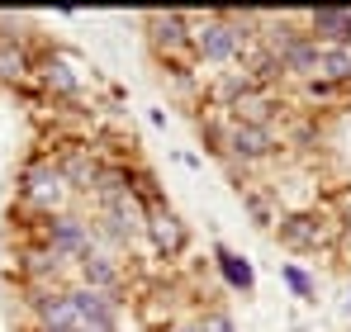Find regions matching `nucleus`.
<instances>
[{
  "label": "nucleus",
  "mask_w": 351,
  "mask_h": 332,
  "mask_svg": "<svg viewBox=\"0 0 351 332\" xmlns=\"http://www.w3.org/2000/svg\"><path fill=\"white\" fill-rule=\"evenodd\" d=\"M143 223H147V209L138 204V195H110V200H95V247L105 252H133V242L143 237Z\"/></svg>",
  "instance_id": "1"
},
{
  "label": "nucleus",
  "mask_w": 351,
  "mask_h": 332,
  "mask_svg": "<svg viewBox=\"0 0 351 332\" xmlns=\"http://www.w3.org/2000/svg\"><path fill=\"white\" fill-rule=\"evenodd\" d=\"M66 180H62V171L53 157H38V162L24 166V176H19V200L29 204V209H38V214H62V204H66Z\"/></svg>",
  "instance_id": "2"
},
{
  "label": "nucleus",
  "mask_w": 351,
  "mask_h": 332,
  "mask_svg": "<svg viewBox=\"0 0 351 332\" xmlns=\"http://www.w3.org/2000/svg\"><path fill=\"white\" fill-rule=\"evenodd\" d=\"M43 247L58 257V261H81L86 252H95V228L86 219H76V214H53V219H43Z\"/></svg>",
  "instance_id": "3"
},
{
  "label": "nucleus",
  "mask_w": 351,
  "mask_h": 332,
  "mask_svg": "<svg viewBox=\"0 0 351 332\" xmlns=\"http://www.w3.org/2000/svg\"><path fill=\"white\" fill-rule=\"evenodd\" d=\"M143 237L152 242V252L157 257H180L185 252V242H190V233H185V223L176 214L171 204H157V209H147V223H143Z\"/></svg>",
  "instance_id": "4"
},
{
  "label": "nucleus",
  "mask_w": 351,
  "mask_h": 332,
  "mask_svg": "<svg viewBox=\"0 0 351 332\" xmlns=\"http://www.w3.org/2000/svg\"><path fill=\"white\" fill-rule=\"evenodd\" d=\"M219 143H223V152L237 157V162H261V157H271V152L280 147L271 128H261V123H237V119L223 128Z\"/></svg>",
  "instance_id": "5"
},
{
  "label": "nucleus",
  "mask_w": 351,
  "mask_h": 332,
  "mask_svg": "<svg viewBox=\"0 0 351 332\" xmlns=\"http://www.w3.org/2000/svg\"><path fill=\"white\" fill-rule=\"evenodd\" d=\"M76 271H81V285L86 289H100V294H114L123 289V266H119L114 252H105V247H95V252H86L81 261H76Z\"/></svg>",
  "instance_id": "6"
},
{
  "label": "nucleus",
  "mask_w": 351,
  "mask_h": 332,
  "mask_svg": "<svg viewBox=\"0 0 351 332\" xmlns=\"http://www.w3.org/2000/svg\"><path fill=\"white\" fill-rule=\"evenodd\" d=\"M58 171H62V180H66V190H95V180H100V162L86 152V147H62L58 157Z\"/></svg>",
  "instance_id": "7"
},
{
  "label": "nucleus",
  "mask_w": 351,
  "mask_h": 332,
  "mask_svg": "<svg viewBox=\"0 0 351 332\" xmlns=\"http://www.w3.org/2000/svg\"><path fill=\"white\" fill-rule=\"evenodd\" d=\"M308 38L318 48H351V14L347 10H313L308 14Z\"/></svg>",
  "instance_id": "8"
},
{
  "label": "nucleus",
  "mask_w": 351,
  "mask_h": 332,
  "mask_svg": "<svg viewBox=\"0 0 351 332\" xmlns=\"http://www.w3.org/2000/svg\"><path fill=\"white\" fill-rule=\"evenodd\" d=\"M147 29H152V48H162V53H195L185 14H152Z\"/></svg>",
  "instance_id": "9"
},
{
  "label": "nucleus",
  "mask_w": 351,
  "mask_h": 332,
  "mask_svg": "<svg viewBox=\"0 0 351 332\" xmlns=\"http://www.w3.org/2000/svg\"><path fill=\"white\" fill-rule=\"evenodd\" d=\"M323 237H328V228H323V219H313V214L280 219V242L290 252H313V247H323Z\"/></svg>",
  "instance_id": "10"
},
{
  "label": "nucleus",
  "mask_w": 351,
  "mask_h": 332,
  "mask_svg": "<svg viewBox=\"0 0 351 332\" xmlns=\"http://www.w3.org/2000/svg\"><path fill=\"white\" fill-rule=\"evenodd\" d=\"M214 257H219V276L228 280L233 289H242V294H252V289H256V271H252V261H247V257L228 252L223 242H214Z\"/></svg>",
  "instance_id": "11"
},
{
  "label": "nucleus",
  "mask_w": 351,
  "mask_h": 332,
  "mask_svg": "<svg viewBox=\"0 0 351 332\" xmlns=\"http://www.w3.org/2000/svg\"><path fill=\"white\" fill-rule=\"evenodd\" d=\"M29 71H34L29 48H24L19 38H0V81H5V86H19Z\"/></svg>",
  "instance_id": "12"
},
{
  "label": "nucleus",
  "mask_w": 351,
  "mask_h": 332,
  "mask_svg": "<svg viewBox=\"0 0 351 332\" xmlns=\"http://www.w3.org/2000/svg\"><path fill=\"white\" fill-rule=\"evenodd\" d=\"M38 76H43V86H48L53 95H81V76H76V67L62 62V57H48V62L38 67Z\"/></svg>",
  "instance_id": "13"
},
{
  "label": "nucleus",
  "mask_w": 351,
  "mask_h": 332,
  "mask_svg": "<svg viewBox=\"0 0 351 332\" xmlns=\"http://www.w3.org/2000/svg\"><path fill=\"white\" fill-rule=\"evenodd\" d=\"M256 91H261V86H256L247 71H223V76L214 81V100H219L223 110H233L237 100H247V95H256Z\"/></svg>",
  "instance_id": "14"
},
{
  "label": "nucleus",
  "mask_w": 351,
  "mask_h": 332,
  "mask_svg": "<svg viewBox=\"0 0 351 332\" xmlns=\"http://www.w3.org/2000/svg\"><path fill=\"white\" fill-rule=\"evenodd\" d=\"M313 81H351V48H318V76Z\"/></svg>",
  "instance_id": "15"
},
{
  "label": "nucleus",
  "mask_w": 351,
  "mask_h": 332,
  "mask_svg": "<svg viewBox=\"0 0 351 332\" xmlns=\"http://www.w3.org/2000/svg\"><path fill=\"white\" fill-rule=\"evenodd\" d=\"M195 328L199 332H237V318L228 309H204V313L195 318Z\"/></svg>",
  "instance_id": "16"
},
{
  "label": "nucleus",
  "mask_w": 351,
  "mask_h": 332,
  "mask_svg": "<svg viewBox=\"0 0 351 332\" xmlns=\"http://www.w3.org/2000/svg\"><path fill=\"white\" fill-rule=\"evenodd\" d=\"M280 280L290 285V289H294V294H299V299H313V280L304 276L299 266H280Z\"/></svg>",
  "instance_id": "17"
},
{
  "label": "nucleus",
  "mask_w": 351,
  "mask_h": 332,
  "mask_svg": "<svg viewBox=\"0 0 351 332\" xmlns=\"http://www.w3.org/2000/svg\"><path fill=\"white\" fill-rule=\"evenodd\" d=\"M171 332H199V328H195V323H176Z\"/></svg>",
  "instance_id": "18"
},
{
  "label": "nucleus",
  "mask_w": 351,
  "mask_h": 332,
  "mask_svg": "<svg viewBox=\"0 0 351 332\" xmlns=\"http://www.w3.org/2000/svg\"><path fill=\"white\" fill-rule=\"evenodd\" d=\"M342 309H347V313H351V294H347V304H342Z\"/></svg>",
  "instance_id": "19"
},
{
  "label": "nucleus",
  "mask_w": 351,
  "mask_h": 332,
  "mask_svg": "<svg viewBox=\"0 0 351 332\" xmlns=\"http://www.w3.org/2000/svg\"><path fill=\"white\" fill-rule=\"evenodd\" d=\"M347 228H351V209H347Z\"/></svg>",
  "instance_id": "20"
}]
</instances>
